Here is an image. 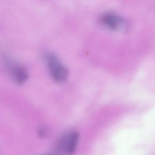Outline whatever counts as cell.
<instances>
[{"instance_id": "277c9868", "label": "cell", "mask_w": 155, "mask_h": 155, "mask_svg": "<svg viewBox=\"0 0 155 155\" xmlns=\"http://www.w3.org/2000/svg\"><path fill=\"white\" fill-rule=\"evenodd\" d=\"M15 81L19 84H22L24 83L28 77L27 72L24 68L19 67L16 69L14 72Z\"/></svg>"}, {"instance_id": "6da1fadb", "label": "cell", "mask_w": 155, "mask_h": 155, "mask_svg": "<svg viewBox=\"0 0 155 155\" xmlns=\"http://www.w3.org/2000/svg\"><path fill=\"white\" fill-rule=\"evenodd\" d=\"M45 60L53 79L58 83L65 82L68 77V71L60 59L53 53H48L45 55Z\"/></svg>"}, {"instance_id": "7a4b0ae2", "label": "cell", "mask_w": 155, "mask_h": 155, "mask_svg": "<svg viewBox=\"0 0 155 155\" xmlns=\"http://www.w3.org/2000/svg\"><path fill=\"white\" fill-rule=\"evenodd\" d=\"M100 21L107 28L117 32H126L129 28L127 21L122 16L114 13L104 14L101 16Z\"/></svg>"}, {"instance_id": "3957f363", "label": "cell", "mask_w": 155, "mask_h": 155, "mask_svg": "<svg viewBox=\"0 0 155 155\" xmlns=\"http://www.w3.org/2000/svg\"><path fill=\"white\" fill-rule=\"evenodd\" d=\"M79 137V133L76 131H71L64 135L58 143L59 152L64 155L73 154L76 150Z\"/></svg>"}, {"instance_id": "5b68a950", "label": "cell", "mask_w": 155, "mask_h": 155, "mask_svg": "<svg viewBox=\"0 0 155 155\" xmlns=\"http://www.w3.org/2000/svg\"><path fill=\"white\" fill-rule=\"evenodd\" d=\"M45 155H55V154H47Z\"/></svg>"}]
</instances>
